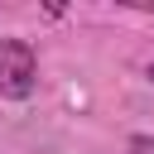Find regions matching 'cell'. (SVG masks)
<instances>
[{
    "label": "cell",
    "mask_w": 154,
    "mask_h": 154,
    "mask_svg": "<svg viewBox=\"0 0 154 154\" xmlns=\"http://www.w3.org/2000/svg\"><path fill=\"white\" fill-rule=\"evenodd\" d=\"M38 82V63H34V48L24 38H0V96L10 101H24Z\"/></svg>",
    "instance_id": "1"
},
{
    "label": "cell",
    "mask_w": 154,
    "mask_h": 154,
    "mask_svg": "<svg viewBox=\"0 0 154 154\" xmlns=\"http://www.w3.org/2000/svg\"><path fill=\"white\" fill-rule=\"evenodd\" d=\"M130 154H154V135H135L130 140Z\"/></svg>",
    "instance_id": "2"
},
{
    "label": "cell",
    "mask_w": 154,
    "mask_h": 154,
    "mask_svg": "<svg viewBox=\"0 0 154 154\" xmlns=\"http://www.w3.org/2000/svg\"><path fill=\"white\" fill-rule=\"evenodd\" d=\"M144 77H149V82H154V63H149V67H144Z\"/></svg>",
    "instance_id": "3"
}]
</instances>
